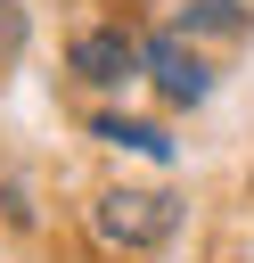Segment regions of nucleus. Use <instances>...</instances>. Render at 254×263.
Instances as JSON below:
<instances>
[{"instance_id":"obj_2","label":"nucleus","mask_w":254,"mask_h":263,"mask_svg":"<svg viewBox=\"0 0 254 263\" xmlns=\"http://www.w3.org/2000/svg\"><path fill=\"white\" fill-rule=\"evenodd\" d=\"M139 74L156 82L164 107H205V99H213V66H205V58L188 49V33H172V25H164V33H139Z\"/></svg>"},{"instance_id":"obj_4","label":"nucleus","mask_w":254,"mask_h":263,"mask_svg":"<svg viewBox=\"0 0 254 263\" xmlns=\"http://www.w3.org/2000/svg\"><path fill=\"white\" fill-rule=\"evenodd\" d=\"M90 140L123 148V156H147V164H172V132L147 123V115H90Z\"/></svg>"},{"instance_id":"obj_3","label":"nucleus","mask_w":254,"mask_h":263,"mask_svg":"<svg viewBox=\"0 0 254 263\" xmlns=\"http://www.w3.org/2000/svg\"><path fill=\"white\" fill-rule=\"evenodd\" d=\"M66 74L90 82V90L139 82V33H123V25H82V33L66 41Z\"/></svg>"},{"instance_id":"obj_1","label":"nucleus","mask_w":254,"mask_h":263,"mask_svg":"<svg viewBox=\"0 0 254 263\" xmlns=\"http://www.w3.org/2000/svg\"><path fill=\"white\" fill-rule=\"evenodd\" d=\"M82 230H90L98 255H156L180 230V197L164 181H107V189H90Z\"/></svg>"},{"instance_id":"obj_6","label":"nucleus","mask_w":254,"mask_h":263,"mask_svg":"<svg viewBox=\"0 0 254 263\" xmlns=\"http://www.w3.org/2000/svg\"><path fill=\"white\" fill-rule=\"evenodd\" d=\"M16 49H25V8H16V0H0V74L16 66Z\"/></svg>"},{"instance_id":"obj_5","label":"nucleus","mask_w":254,"mask_h":263,"mask_svg":"<svg viewBox=\"0 0 254 263\" xmlns=\"http://www.w3.org/2000/svg\"><path fill=\"white\" fill-rule=\"evenodd\" d=\"M172 33H188V41H246L254 33V8L246 0H180Z\"/></svg>"}]
</instances>
